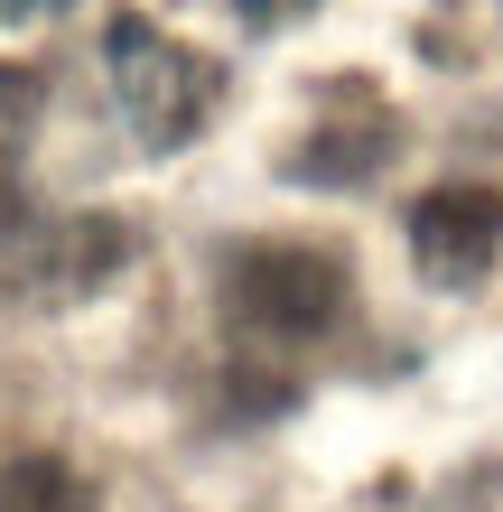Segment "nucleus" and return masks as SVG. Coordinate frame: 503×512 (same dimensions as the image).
Listing matches in <instances>:
<instances>
[{"mask_svg":"<svg viewBox=\"0 0 503 512\" xmlns=\"http://www.w3.org/2000/svg\"><path fill=\"white\" fill-rule=\"evenodd\" d=\"M0 512H94V494L66 457H19L0 466Z\"/></svg>","mask_w":503,"mask_h":512,"instance_id":"obj_5","label":"nucleus"},{"mask_svg":"<svg viewBox=\"0 0 503 512\" xmlns=\"http://www.w3.org/2000/svg\"><path fill=\"white\" fill-rule=\"evenodd\" d=\"M103 75H112V103H122V122L140 131V149H187L196 122L224 94L215 56H196L187 38H168V28L140 19V10H122L103 28Z\"/></svg>","mask_w":503,"mask_h":512,"instance_id":"obj_1","label":"nucleus"},{"mask_svg":"<svg viewBox=\"0 0 503 512\" xmlns=\"http://www.w3.org/2000/svg\"><path fill=\"white\" fill-rule=\"evenodd\" d=\"M317 0H233V19L243 28H289V19H308Z\"/></svg>","mask_w":503,"mask_h":512,"instance_id":"obj_7","label":"nucleus"},{"mask_svg":"<svg viewBox=\"0 0 503 512\" xmlns=\"http://www.w3.org/2000/svg\"><path fill=\"white\" fill-rule=\"evenodd\" d=\"M38 112H47V75H38V66H10V56H0V159H10V149L38 131Z\"/></svg>","mask_w":503,"mask_h":512,"instance_id":"obj_6","label":"nucleus"},{"mask_svg":"<svg viewBox=\"0 0 503 512\" xmlns=\"http://www.w3.org/2000/svg\"><path fill=\"white\" fill-rule=\"evenodd\" d=\"M503 252V196L494 187H438L410 205V261L438 289H476Z\"/></svg>","mask_w":503,"mask_h":512,"instance_id":"obj_3","label":"nucleus"},{"mask_svg":"<svg viewBox=\"0 0 503 512\" xmlns=\"http://www.w3.org/2000/svg\"><path fill=\"white\" fill-rule=\"evenodd\" d=\"M0 10H47V0H0Z\"/></svg>","mask_w":503,"mask_h":512,"instance_id":"obj_8","label":"nucleus"},{"mask_svg":"<svg viewBox=\"0 0 503 512\" xmlns=\"http://www.w3.org/2000/svg\"><path fill=\"white\" fill-rule=\"evenodd\" d=\"M345 308V270L308 243H252L224 261V317L243 336H271V345H308L327 336Z\"/></svg>","mask_w":503,"mask_h":512,"instance_id":"obj_2","label":"nucleus"},{"mask_svg":"<svg viewBox=\"0 0 503 512\" xmlns=\"http://www.w3.org/2000/svg\"><path fill=\"white\" fill-rule=\"evenodd\" d=\"M382 159H392V112H382V103H354V122L308 131V149L289 159V177H308V187H354V177H373Z\"/></svg>","mask_w":503,"mask_h":512,"instance_id":"obj_4","label":"nucleus"}]
</instances>
